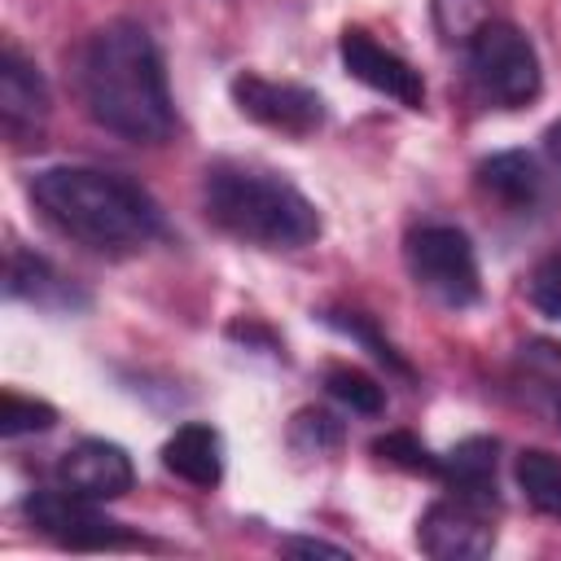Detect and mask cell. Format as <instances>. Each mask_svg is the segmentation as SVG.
I'll return each mask as SVG.
<instances>
[{
	"label": "cell",
	"mask_w": 561,
	"mask_h": 561,
	"mask_svg": "<svg viewBox=\"0 0 561 561\" xmlns=\"http://www.w3.org/2000/svg\"><path fill=\"white\" fill-rule=\"evenodd\" d=\"M79 96L92 123L123 140L162 145L175 131L167 66L140 22L118 18L88 35L79 53Z\"/></svg>",
	"instance_id": "obj_1"
},
{
	"label": "cell",
	"mask_w": 561,
	"mask_h": 561,
	"mask_svg": "<svg viewBox=\"0 0 561 561\" xmlns=\"http://www.w3.org/2000/svg\"><path fill=\"white\" fill-rule=\"evenodd\" d=\"M26 193L57 232L96 254H136L162 237L158 202L118 171L57 162L31 171Z\"/></svg>",
	"instance_id": "obj_2"
},
{
	"label": "cell",
	"mask_w": 561,
	"mask_h": 561,
	"mask_svg": "<svg viewBox=\"0 0 561 561\" xmlns=\"http://www.w3.org/2000/svg\"><path fill=\"white\" fill-rule=\"evenodd\" d=\"M202 210L219 232L259 250H302L320 237L316 202L285 175L254 162H210L202 180Z\"/></svg>",
	"instance_id": "obj_3"
},
{
	"label": "cell",
	"mask_w": 561,
	"mask_h": 561,
	"mask_svg": "<svg viewBox=\"0 0 561 561\" xmlns=\"http://www.w3.org/2000/svg\"><path fill=\"white\" fill-rule=\"evenodd\" d=\"M465 70L473 92L495 110H522L543 88V66L522 26L486 18L465 39Z\"/></svg>",
	"instance_id": "obj_4"
},
{
	"label": "cell",
	"mask_w": 561,
	"mask_h": 561,
	"mask_svg": "<svg viewBox=\"0 0 561 561\" xmlns=\"http://www.w3.org/2000/svg\"><path fill=\"white\" fill-rule=\"evenodd\" d=\"M403 263H408L412 285L447 311H465L482 298V272H478L473 241L456 224L412 228L403 241Z\"/></svg>",
	"instance_id": "obj_5"
},
{
	"label": "cell",
	"mask_w": 561,
	"mask_h": 561,
	"mask_svg": "<svg viewBox=\"0 0 561 561\" xmlns=\"http://www.w3.org/2000/svg\"><path fill=\"white\" fill-rule=\"evenodd\" d=\"M22 513L35 530H44L48 539L66 543V548H83V552H101V548H136L145 539H136L123 522L105 517L96 508V500L70 495V491H31L22 500Z\"/></svg>",
	"instance_id": "obj_6"
},
{
	"label": "cell",
	"mask_w": 561,
	"mask_h": 561,
	"mask_svg": "<svg viewBox=\"0 0 561 561\" xmlns=\"http://www.w3.org/2000/svg\"><path fill=\"white\" fill-rule=\"evenodd\" d=\"M495 508L473 504L465 495L434 500L416 522V548L434 561H478L495 548Z\"/></svg>",
	"instance_id": "obj_7"
},
{
	"label": "cell",
	"mask_w": 561,
	"mask_h": 561,
	"mask_svg": "<svg viewBox=\"0 0 561 561\" xmlns=\"http://www.w3.org/2000/svg\"><path fill=\"white\" fill-rule=\"evenodd\" d=\"M228 92L245 118H254L272 131H285V136H311L324 123L320 92H311L302 83H276V79H263L254 70H241L228 83Z\"/></svg>",
	"instance_id": "obj_8"
},
{
	"label": "cell",
	"mask_w": 561,
	"mask_h": 561,
	"mask_svg": "<svg viewBox=\"0 0 561 561\" xmlns=\"http://www.w3.org/2000/svg\"><path fill=\"white\" fill-rule=\"evenodd\" d=\"M337 57L346 66L351 79H359L364 88L399 101L403 110H421L425 105V79L412 61H403L394 48H386L381 39H373L364 26H346L337 35Z\"/></svg>",
	"instance_id": "obj_9"
},
{
	"label": "cell",
	"mask_w": 561,
	"mask_h": 561,
	"mask_svg": "<svg viewBox=\"0 0 561 561\" xmlns=\"http://www.w3.org/2000/svg\"><path fill=\"white\" fill-rule=\"evenodd\" d=\"M136 482V465L131 456L110 443V438H79L75 447L61 451L57 460V486L70 491V495H83V500H118L127 495Z\"/></svg>",
	"instance_id": "obj_10"
},
{
	"label": "cell",
	"mask_w": 561,
	"mask_h": 561,
	"mask_svg": "<svg viewBox=\"0 0 561 561\" xmlns=\"http://www.w3.org/2000/svg\"><path fill=\"white\" fill-rule=\"evenodd\" d=\"M0 118L9 136H31L48 118V83L13 39L0 48Z\"/></svg>",
	"instance_id": "obj_11"
},
{
	"label": "cell",
	"mask_w": 561,
	"mask_h": 561,
	"mask_svg": "<svg viewBox=\"0 0 561 561\" xmlns=\"http://www.w3.org/2000/svg\"><path fill=\"white\" fill-rule=\"evenodd\" d=\"M4 294L18 298V302H31V307H44V311H79L88 307V294L66 280L48 259L13 245L9 250V272H4Z\"/></svg>",
	"instance_id": "obj_12"
},
{
	"label": "cell",
	"mask_w": 561,
	"mask_h": 561,
	"mask_svg": "<svg viewBox=\"0 0 561 561\" xmlns=\"http://www.w3.org/2000/svg\"><path fill=\"white\" fill-rule=\"evenodd\" d=\"M162 465H167V473L184 478L188 486H202V491L219 486V478H224V438H219V430L206 425V421L180 425L162 443Z\"/></svg>",
	"instance_id": "obj_13"
},
{
	"label": "cell",
	"mask_w": 561,
	"mask_h": 561,
	"mask_svg": "<svg viewBox=\"0 0 561 561\" xmlns=\"http://www.w3.org/2000/svg\"><path fill=\"white\" fill-rule=\"evenodd\" d=\"M478 188L508 210H530L543 197V171L530 153L504 149V153H491L478 162Z\"/></svg>",
	"instance_id": "obj_14"
},
{
	"label": "cell",
	"mask_w": 561,
	"mask_h": 561,
	"mask_svg": "<svg viewBox=\"0 0 561 561\" xmlns=\"http://www.w3.org/2000/svg\"><path fill=\"white\" fill-rule=\"evenodd\" d=\"M495 438H465V443H456L447 456H443V469H438V478L447 482V491L451 495H465V500H473V504H486V508H495L500 504V491H495Z\"/></svg>",
	"instance_id": "obj_15"
},
{
	"label": "cell",
	"mask_w": 561,
	"mask_h": 561,
	"mask_svg": "<svg viewBox=\"0 0 561 561\" xmlns=\"http://www.w3.org/2000/svg\"><path fill=\"white\" fill-rule=\"evenodd\" d=\"M513 473H517L522 495L539 513H548V517L561 522V460L552 451H543V447H526V451H517Z\"/></svg>",
	"instance_id": "obj_16"
},
{
	"label": "cell",
	"mask_w": 561,
	"mask_h": 561,
	"mask_svg": "<svg viewBox=\"0 0 561 561\" xmlns=\"http://www.w3.org/2000/svg\"><path fill=\"white\" fill-rule=\"evenodd\" d=\"M320 320H324L329 329H337V333H346L351 342H359V346H364V351H368L373 359H381L386 368H394V373H403V377H412V368H408V359H403V355H399V351L390 346V337H381V329H377V324H373V320H368L364 311H333V307H329V311H320Z\"/></svg>",
	"instance_id": "obj_17"
},
{
	"label": "cell",
	"mask_w": 561,
	"mask_h": 561,
	"mask_svg": "<svg viewBox=\"0 0 561 561\" xmlns=\"http://www.w3.org/2000/svg\"><path fill=\"white\" fill-rule=\"evenodd\" d=\"M324 390H329L337 403H346L351 412H359V416H377V412L386 408V390H381L368 373L346 368V364H337V368L324 373Z\"/></svg>",
	"instance_id": "obj_18"
},
{
	"label": "cell",
	"mask_w": 561,
	"mask_h": 561,
	"mask_svg": "<svg viewBox=\"0 0 561 561\" xmlns=\"http://www.w3.org/2000/svg\"><path fill=\"white\" fill-rule=\"evenodd\" d=\"M373 456L386 460V465H399V469H408V473H425V478H438V469H443V456H434V451H430L416 434H408V430H390V434L373 438Z\"/></svg>",
	"instance_id": "obj_19"
},
{
	"label": "cell",
	"mask_w": 561,
	"mask_h": 561,
	"mask_svg": "<svg viewBox=\"0 0 561 561\" xmlns=\"http://www.w3.org/2000/svg\"><path fill=\"white\" fill-rule=\"evenodd\" d=\"M522 368H526V381L548 399V408L561 421V346L557 342H543V337L526 342L522 346Z\"/></svg>",
	"instance_id": "obj_20"
},
{
	"label": "cell",
	"mask_w": 561,
	"mask_h": 561,
	"mask_svg": "<svg viewBox=\"0 0 561 561\" xmlns=\"http://www.w3.org/2000/svg\"><path fill=\"white\" fill-rule=\"evenodd\" d=\"M57 425V408L44 399H26L18 390L0 394V434L4 438H22V434H44Z\"/></svg>",
	"instance_id": "obj_21"
},
{
	"label": "cell",
	"mask_w": 561,
	"mask_h": 561,
	"mask_svg": "<svg viewBox=\"0 0 561 561\" xmlns=\"http://www.w3.org/2000/svg\"><path fill=\"white\" fill-rule=\"evenodd\" d=\"M530 302L543 311V316H552V320H561V250H552L548 259H539L535 263V272H530Z\"/></svg>",
	"instance_id": "obj_22"
},
{
	"label": "cell",
	"mask_w": 561,
	"mask_h": 561,
	"mask_svg": "<svg viewBox=\"0 0 561 561\" xmlns=\"http://www.w3.org/2000/svg\"><path fill=\"white\" fill-rule=\"evenodd\" d=\"M298 430H307L311 434V443H316V451H320V443H337V421L329 416V412H298Z\"/></svg>",
	"instance_id": "obj_23"
},
{
	"label": "cell",
	"mask_w": 561,
	"mask_h": 561,
	"mask_svg": "<svg viewBox=\"0 0 561 561\" xmlns=\"http://www.w3.org/2000/svg\"><path fill=\"white\" fill-rule=\"evenodd\" d=\"M280 548L294 552V557H333V561H346L351 557L342 543H324V539H285Z\"/></svg>",
	"instance_id": "obj_24"
},
{
	"label": "cell",
	"mask_w": 561,
	"mask_h": 561,
	"mask_svg": "<svg viewBox=\"0 0 561 561\" xmlns=\"http://www.w3.org/2000/svg\"><path fill=\"white\" fill-rule=\"evenodd\" d=\"M543 149H548V158L561 167V123H552V127L543 131Z\"/></svg>",
	"instance_id": "obj_25"
}]
</instances>
